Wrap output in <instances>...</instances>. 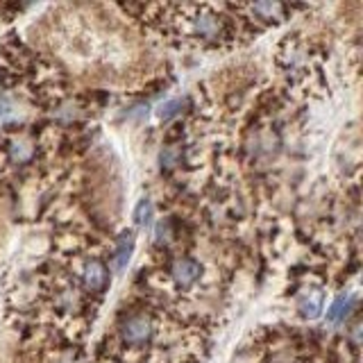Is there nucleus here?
I'll list each match as a JSON object with an SVG mask.
<instances>
[{"instance_id": "nucleus-1", "label": "nucleus", "mask_w": 363, "mask_h": 363, "mask_svg": "<svg viewBox=\"0 0 363 363\" xmlns=\"http://www.w3.org/2000/svg\"><path fill=\"white\" fill-rule=\"evenodd\" d=\"M152 320L148 318V315L143 313H134L129 315V318H125V322H123L121 327V336H123V343L129 345V347H141L145 345L152 338Z\"/></svg>"}, {"instance_id": "nucleus-2", "label": "nucleus", "mask_w": 363, "mask_h": 363, "mask_svg": "<svg viewBox=\"0 0 363 363\" xmlns=\"http://www.w3.org/2000/svg\"><path fill=\"white\" fill-rule=\"evenodd\" d=\"M84 284H87L89 291H103L107 284V268L100 264L98 259H89L84 264Z\"/></svg>"}, {"instance_id": "nucleus-3", "label": "nucleus", "mask_w": 363, "mask_h": 363, "mask_svg": "<svg viewBox=\"0 0 363 363\" xmlns=\"http://www.w3.org/2000/svg\"><path fill=\"white\" fill-rule=\"evenodd\" d=\"M200 277V264L193 259H180L173 266V280L177 287H191Z\"/></svg>"}, {"instance_id": "nucleus-4", "label": "nucleus", "mask_w": 363, "mask_h": 363, "mask_svg": "<svg viewBox=\"0 0 363 363\" xmlns=\"http://www.w3.org/2000/svg\"><path fill=\"white\" fill-rule=\"evenodd\" d=\"M350 304H352V300L350 298H338L334 304H331V309H327V318L331 322H338V320H343L347 311H350Z\"/></svg>"}, {"instance_id": "nucleus-5", "label": "nucleus", "mask_w": 363, "mask_h": 363, "mask_svg": "<svg viewBox=\"0 0 363 363\" xmlns=\"http://www.w3.org/2000/svg\"><path fill=\"white\" fill-rule=\"evenodd\" d=\"M127 238H123L121 241V248H118V268H123L127 264V259H129V252H132V245H134V241H132V234H125Z\"/></svg>"}, {"instance_id": "nucleus-6", "label": "nucleus", "mask_w": 363, "mask_h": 363, "mask_svg": "<svg viewBox=\"0 0 363 363\" xmlns=\"http://www.w3.org/2000/svg\"><path fill=\"white\" fill-rule=\"evenodd\" d=\"M5 114H7V105H5V103H0V118H3Z\"/></svg>"}]
</instances>
